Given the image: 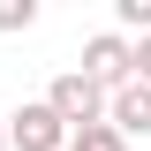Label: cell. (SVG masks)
<instances>
[{
    "instance_id": "1",
    "label": "cell",
    "mask_w": 151,
    "mask_h": 151,
    "mask_svg": "<svg viewBox=\"0 0 151 151\" xmlns=\"http://www.w3.org/2000/svg\"><path fill=\"white\" fill-rule=\"evenodd\" d=\"M45 106L60 113V129H91V121H106V91H98L91 76H53V91H45Z\"/></svg>"
},
{
    "instance_id": "2",
    "label": "cell",
    "mask_w": 151,
    "mask_h": 151,
    "mask_svg": "<svg viewBox=\"0 0 151 151\" xmlns=\"http://www.w3.org/2000/svg\"><path fill=\"white\" fill-rule=\"evenodd\" d=\"M0 121H8V144H15V151H60V144H68V129H60V113L45 106V98L0 113Z\"/></svg>"
},
{
    "instance_id": "3",
    "label": "cell",
    "mask_w": 151,
    "mask_h": 151,
    "mask_svg": "<svg viewBox=\"0 0 151 151\" xmlns=\"http://www.w3.org/2000/svg\"><path fill=\"white\" fill-rule=\"evenodd\" d=\"M76 76H91V83H98V91H121V83H129V45H121V38H113V30H98L91 38V45H83V68H76Z\"/></svg>"
},
{
    "instance_id": "4",
    "label": "cell",
    "mask_w": 151,
    "mask_h": 151,
    "mask_svg": "<svg viewBox=\"0 0 151 151\" xmlns=\"http://www.w3.org/2000/svg\"><path fill=\"white\" fill-rule=\"evenodd\" d=\"M106 129L121 136V144H129V136H151V83H121V91L106 98Z\"/></svg>"
},
{
    "instance_id": "5",
    "label": "cell",
    "mask_w": 151,
    "mask_h": 151,
    "mask_svg": "<svg viewBox=\"0 0 151 151\" xmlns=\"http://www.w3.org/2000/svg\"><path fill=\"white\" fill-rule=\"evenodd\" d=\"M60 151H129V144H121L106 121H91V129H68V144H60Z\"/></svg>"
},
{
    "instance_id": "6",
    "label": "cell",
    "mask_w": 151,
    "mask_h": 151,
    "mask_svg": "<svg viewBox=\"0 0 151 151\" xmlns=\"http://www.w3.org/2000/svg\"><path fill=\"white\" fill-rule=\"evenodd\" d=\"M38 23V0H0V30H30Z\"/></svg>"
},
{
    "instance_id": "7",
    "label": "cell",
    "mask_w": 151,
    "mask_h": 151,
    "mask_svg": "<svg viewBox=\"0 0 151 151\" xmlns=\"http://www.w3.org/2000/svg\"><path fill=\"white\" fill-rule=\"evenodd\" d=\"M113 15L129 23V30H151V0H113Z\"/></svg>"
},
{
    "instance_id": "8",
    "label": "cell",
    "mask_w": 151,
    "mask_h": 151,
    "mask_svg": "<svg viewBox=\"0 0 151 151\" xmlns=\"http://www.w3.org/2000/svg\"><path fill=\"white\" fill-rule=\"evenodd\" d=\"M129 76H136V83H151V30L129 45Z\"/></svg>"
},
{
    "instance_id": "9",
    "label": "cell",
    "mask_w": 151,
    "mask_h": 151,
    "mask_svg": "<svg viewBox=\"0 0 151 151\" xmlns=\"http://www.w3.org/2000/svg\"><path fill=\"white\" fill-rule=\"evenodd\" d=\"M0 151H8V121H0Z\"/></svg>"
}]
</instances>
